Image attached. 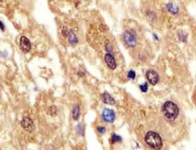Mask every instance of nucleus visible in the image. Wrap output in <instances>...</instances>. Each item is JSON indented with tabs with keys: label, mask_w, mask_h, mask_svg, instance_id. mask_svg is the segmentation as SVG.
Instances as JSON below:
<instances>
[{
	"label": "nucleus",
	"mask_w": 196,
	"mask_h": 150,
	"mask_svg": "<svg viewBox=\"0 0 196 150\" xmlns=\"http://www.w3.org/2000/svg\"><path fill=\"white\" fill-rule=\"evenodd\" d=\"M146 76L149 83L152 84L153 85H155L158 83L159 77L156 71L151 70H149L147 71Z\"/></svg>",
	"instance_id": "0eeeda50"
},
{
	"label": "nucleus",
	"mask_w": 196,
	"mask_h": 150,
	"mask_svg": "<svg viewBox=\"0 0 196 150\" xmlns=\"http://www.w3.org/2000/svg\"><path fill=\"white\" fill-rule=\"evenodd\" d=\"M127 76H128V77H129V79H133H133L135 78L136 73H135V72L134 71L131 70V71H130L129 72H128Z\"/></svg>",
	"instance_id": "4468645a"
},
{
	"label": "nucleus",
	"mask_w": 196,
	"mask_h": 150,
	"mask_svg": "<svg viewBox=\"0 0 196 150\" xmlns=\"http://www.w3.org/2000/svg\"><path fill=\"white\" fill-rule=\"evenodd\" d=\"M166 6L167 10L171 14H177L179 12V8L177 4H174L173 2H169L166 4Z\"/></svg>",
	"instance_id": "1a4fd4ad"
},
{
	"label": "nucleus",
	"mask_w": 196,
	"mask_h": 150,
	"mask_svg": "<svg viewBox=\"0 0 196 150\" xmlns=\"http://www.w3.org/2000/svg\"><path fill=\"white\" fill-rule=\"evenodd\" d=\"M49 111L50 114H55L56 112V108L55 106H51L50 109H49Z\"/></svg>",
	"instance_id": "f3484780"
},
{
	"label": "nucleus",
	"mask_w": 196,
	"mask_h": 150,
	"mask_svg": "<svg viewBox=\"0 0 196 150\" xmlns=\"http://www.w3.org/2000/svg\"><path fill=\"white\" fill-rule=\"evenodd\" d=\"M145 142L155 150L161 149L162 146V141L159 134L152 131H148L145 137Z\"/></svg>",
	"instance_id": "f03ea898"
},
{
	"label": "nucleus",
	"mask_w": 196,
	"mask_h": 150,
	"mask_svg": "<svg viewBox=\"0 0 196 150\" xmlns=\"http://www.w3.org/2000/svg\"><path fill=\"white\" fill-rule=\"evenodd\" d=\"M121 141L122 138H121V137L119 136V135H118L117 134H113L112 136V138H111V142H112V143H116V142H121Z\"/></svg>",
	"instance_id": "ddd939ff"
},
{
	"label": "nucleus",
	"mask_w": 196,
	"mask_h": 150,
	"mask_svg": "<svg viewBox=\"0 0 196 150\" xmlns=\"http://www.w3.org/2000/svg\"><path fill=\"white\" fill-rule=\"evenodd\" d=\"M123 40L125 43L129 46L133 47L137 44V40L133 34L129 31H126L123 35Z\"/></svg>",
	"instance_id": "7ed1b4c3"
},
{
	"label": "nucleus",
	"mask_w": 196,
	"mask_h": 150,
	"mask_svg": "<svg viewBox=\"0 0 196 150\" xmlns=\"http://www.w3.org/2000/svg\"><path fill=\"white\" fill-rule=\"evenodd\" d=\"M105 62L106 64H107V66L110 70H114L116 68V63L115 62V60L112 55H111L110 53H108L105 56Z\"/></svg>",
	"instance_id": "6e6552de"
},
{
	"label": "nucleus",
	"mask_w": 196,
	"mask_h": 150,
	"mask_svg": "<svg viewBox=\"0 0 196 150\" xmlns=\"http://www.w3.org/2000/svg\"><path fill=\"white\" fill-rule=\"evenodd\" d=\"M102 100L103 102L106 104L113 105L115 104V101L108 93H105L102 95Z\"/></svg>",
	"instance_id": "9d476101"
},
{
	"label": "nucleus",
	"mask_w": 196,
	"mask_h": 150,
	"mask_svg": "<svg viewBox=\"0 0 196 150\" xmlns=\"http://www.w3.org/2000/svg\"><path fill=\"white\" fill-rule=\"evenodd\" d=\"M140 89L143 92H147L148 90V85L147 83H145L141 85H140Z\"/></svg>",
	"instance_id": "2eb2a0df"
},
{
	"label": "nucleus",
	"mask_w": 196,
	"mask_h": 150,
	"mask_svg": "<svg viewBox=\"0 0 196 150\" xmlns=\"http://www.w3.org/2000/svg\"><path fill=\"white\" fill-rule=\"evenodd\" d=\"M68 37L69 41L71 44H76L78 42V39L73 31H71L68 33Z\"/></svg>",
	"instance_id": "9b49d317"
},
{
	"label": "nucleus",
	"mask_w": 196,
	"mask_h": 150,
	"mask_svg": "<svg viewBox=\"0 0 196 150\" xmlns=\"http://www.w3.org/2000/svg\"><path fill=\"white\" fill-rule=\"evenodd\" d=\"M116 118L114 111L109 108H105L102 113V118L106 122H113Z\"/></svg>",
	"instance_id": "20e7f679"
},
{
	"label": "nucleus",
	"mask_w": 196,
	"mask_h": 150,
	"mask_svg": "<svg viewBox=\"0 0 196 150\" xmlns=\"http://www.w3.org/2000/svg\"><path fill=\"white\" fill-rule=\"evenodd\" d=\"M153 35H154L153 36H154V37H155V39H157V40H158V36H157L156 35V34H153Z\"/></svg>",
	"instance_id": "6ab92c4d"
},
{
	"label": "nucleus",
	"mask_w": 196,
	"mask_h": 150,
	"mask_svg": "<svg viewBox=\"0 0 196 150\" xmlns=\"http://www.w3.org/2000/svg\"><path fill=\"white\" fill-rule=\"evenodd\" d=\"M162 111L164 115L169 120H174L177 118L179 114V108L175 103L168 101L162 107Z\"/></svg>",
	"instance_id": "f257e3e1"
},
{
	"label": "nucleus",
	"mask_w": 196,
	"mask_h": 150,
	"mask_svg": "<svg viewBox=\"0 0 196 150\" xmlns=\"http://www.w3.org/2000/svg\"><path fill=\"white\" fill-rule=\"evenodd\" d=\"M21 125L22 126V128H23L24 130L29 131V132H31L32 130L34 129L35 128V125L33 122L32 121L31 118H24L22 121H21Z\"/></svg>",
	"instance_id": "39448f33"
},
{
	"label": "nucleus",
	"mask_w": 196,
	"mask_h": 150,
	"mask_svg": "<svg viewBox=\"0 0 196 150\" xmlns=\"http://www.w3.org/2000/svg\"><path fill=\"white\" fill-rule=\"evenodd\" d=\"M0 22H1V30H2V31H4V28H5V27H4V24L2 23V22L1 21Z\"/></svg>",
	"instance_id": "a211bd4d"
},
{
	"label": "nucleus",
	"mask_w": 196,
	"mask_h": 150,
	"mask_svg": "<svg viewBox=\"0 0 196 150\" xmlns=\"http://www.w3.org/2000/svg\"><path fill=\"white\" fill-rule=\"evenodd\" d=\"M97 130L99 133L100 134H104L106 132V128L104 126H99L97 128Z\"/></svg>",
	"instance_id": "dca6fc26"
},
{
	"label": "nucleus",
	"mask_w": 196,
	"mask_h": 150,
	"mask_svg": "<svg viewBox=\"0 0 196 150\" xmlns=\"http://www.w3.org/2000/svg\"><path fill=\"white\" fill-rule=\"evenodd\" d=\"M20 49L24 53L30 51L31 48V43L26 37H21L20 39Z\"/></svg>",
	"instance_id": "423d86ee"
},
{
	"label": "nucleus",
	"mask_w": 196,
	"mask_h": 150,
	"mask_svg": "<svg viewBox=\"0 0 196 150\" xmlns=\"http://www.w3.org/2000/svg\"><path fill=\"white\" fill-rule=\"evenodd\" d=\"M79 116V105H76L72 111V116L75 120H77Z\"/></svg>",
	"instance_id": "f8f14e48"
}]
</instances>
